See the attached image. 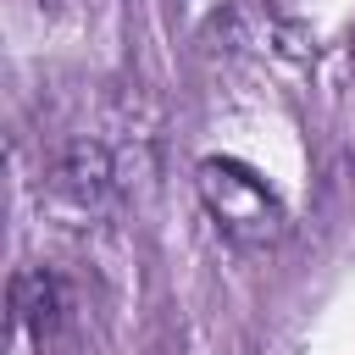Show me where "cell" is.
<instances>
[{"instance_id":"6da1fadb","label":"cell","mask_w":355,"mask_h":355,"mask_svg":"<svg viewBox=\"0 0 355 355\" xmlns=\"http://www.w3.org/2000/svg\"><path fill=\"white\" fill-rule=\"evenodd\" d=\"M200 200H205V211H211V222L233 239V244H244V250H261V244H272L277 233H283V200L272 194V183L255 172V166H244V161H233V155H205L200 161Z\"/></svg>"},{"instance_id":"7a4b0ae2","label":"cell","mask_w":355,"mask_h":355,"mask_svg":"<svg viewBox=\"0 0 355 355\" xmlns=\"http://www.w3.org/2000/svg\"><path fill=\"white\" fill-rule=\"evenodd\" d=\"M50 194L78 216L105 211V200H111V155H105V144H89V139L67 144L55 155V166H50Z\"/></svg>"},{"instance_id":"3957f363","label":"cell","mask_w":355,"mask_h":355,"mask_svg":"<svg viewBox=\"0 0 355 355\" xmlns=\"http://www.w3.org/2000/svg\"><path fill=\"white\" fill-rule=\"evenodd\" d=\"M11 305H17V316L44 338V327L55 322V283H50L44 272H17V283H11Z\"/></svg>"}]
</instances>
